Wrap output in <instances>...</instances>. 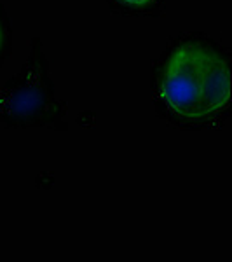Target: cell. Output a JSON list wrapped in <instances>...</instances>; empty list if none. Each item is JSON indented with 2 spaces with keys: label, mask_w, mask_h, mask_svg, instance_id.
<instances>
[{
  "label": "cell",
  "mask_w": 232,
  "mask_h": 262,
  "mask_svg": "<svg viewBox=\"0 0 232 262\" xmlns=\"http://www.w3.org/2000/svg\"><path fill=\"white\" fill-rule=\"evenodd\" d=\"M117 18H161L168 0H105Z\"/></svg>",
  "instance_id": "3957f363"
},
{
  "label": "cell",
  "mask_w": 232,
  "mask_h": 262,
  "mask_svg": "<svg viewBox=\"0 0 232 262\" xmlns=\"http://www.w3.org/2000/svg\"><path fill=\"white\" fill-rule=\"evenodd\" d=\"M155 116L180 131H218L232 112V53L206 32L173 35L150 65Z\"/></svg>",
  "instance_id": "6da1fadb"
},
{
  "label": "cell",
  "mask_w": 232,
  "mask_h": 262,
  "mask_svg": "<svg viewBox=\"0 0 232 262\" xmlns=\"http://www.w3.org/2000/svg\"><path fill=\"white\" fill-rule=\"evenodd\" d=\"M12 48H14V33H12L11 16L0 0V70L12 56Z\"/></svg>",
  "instance_id": "277c9868"
},
{
  "label": "cell",
  "mask_w": 232,
  "mask_h": 262,
  "mask_svg": "<svg viewBox=\"0 0 232 262\" xmlns=\"http://www.w3.org/2000/svg\"><path fill=\"white\" fill-rule=\"evenodd\" d=\"M49 69L42 39L32 37L27 61L0 86V124L6 129L68 131V101L56 96Z\"/></svg>",
  "instance_id": "7a4b0ae2"
}]
</instances>
